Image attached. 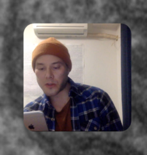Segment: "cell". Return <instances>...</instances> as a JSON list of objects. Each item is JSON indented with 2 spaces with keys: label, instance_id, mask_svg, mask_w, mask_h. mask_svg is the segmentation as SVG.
<instances>
[{
  "label": "cell",
  "instance_id": "cell-1",
  "mask_svg": "<svg viewBox=\"0 0 147 155\" xmlns=\"http://www.w3.org/2000/svg\"><path fill=\"white\" fill-rule=\"evenodd\" d=\"M70 97L72 130H119L120 119L106 92L72 80Z\"/></svg>",
  "mask_w": 147,
  "mask_h": 155
},
{
  "label": "cell",
  "instance_id": "cell-2",
  "mask_svg": "<svg viewBox=\"0 0 147 155\" xmlns=\"http://www.w3.org/2000/svg\"><path fill=\"white\" fill-rule=\"evenodd\" d=\"M32 65L40 87L49 97L58 95L69 82L70 55L67 48L53 38L37 46L32 53Z\"/></svg>",
  "mask_w": 147,
  "mask_h": 155
}]
</instances>
